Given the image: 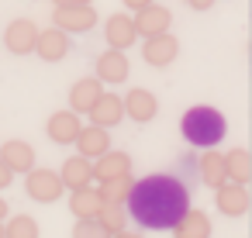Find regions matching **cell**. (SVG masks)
Listing matches in <instances>:
<instances>
[{
  "label": "cell",
  "instance_id": "cell-1",
  "mask_svg": "<svg viewBox=\"0 0 252 238\" xmlns=\"http://www.w3.org/2000/svg\"><path fill=\"white\" fill-rule=\"evenodd\" d=\"M128 217H135L142 228L152 231H169L187 210H190V190L166 173L135 179L131 193H128Z\"/></svg>",
  "mask_w": 252,
  "mask_h": 238
},
{
  "label": "cell",
  "instance_id": "cell-31",
  "mask_svg": "<svg viewBox=\"0 0 252 238\" xmlns=\"http://www.w3.org/2000/svg\"><path fill=\"white\" fill-rule=\"evenodd\" d=\"M56 7H63V4H90V0H52Z\"/></svg>",
  "mask_w": 252,
  "mask_h": 238
},
{
  "label": "cell",
  "instance_id": "cell-2",
  "mask_svg": "<svg viewBox=\"0 0 252 238\" xmlns=\"http://www.w3.org/2000/svg\"><path fill=\"white\" fill-rule=\"evenodd\" d=\"M180 131H183V138H187L190 145H197V149H214V145L224 138L228 121H224L221 111H214V107H207V104H197V107H190V111L183 114Z\"/></svg>",
  "mask_w": 252,
  "mask_h": 238
},
{
  "label": "cell",
  "instance_id": "cell-22",
  "mask_svg": "<svg viewBox=\"0 0 252 238\" xmlns=\"http://www.w3.org/2000/svg\"><path fill=\"white\" fill-rule=\"evenodd\" d=\"M200 179L207 183V186H221V183H228V162H224V155L221 152H214V149H207L204 155H200Z\"/></svg>",
  "mask_w": 252,
  "mask_h": 238
},
{
  "label": "cell",
  "instance_id": "cell-4",
  "mask_svg": "<svg viewBox=\"0 0 252 238\" xmlns=\"http://www.w3.org/2000/svg\"><path fill=\"white\" fill-rule=\"evenodd\" d=\"M52 18H56V28H63L66 35L69 31H90L97 25L94 4H63V7L52 11Z\"/></svg>",
  "mask_w": 252,
  "mask_h": 238
},
{
  "label": "cell",
  "instance_id": "cell-5",
  "mask_svg": "<svg viewBox=\"0 0 252 238\" xmlns=\"http://www.w3.org/2000/svg\"><path fill=\"white\" fill-rule=\"evenodd\" d=\"M35 42H38V28H35V21H28V18L11 21L7 31H4V45H7V52H14V56H28V52L35 49Z\"/></svg>",
  "mask_w": 252,
  "mask_h": 238
},
{
  "label": "cell",
  "instance_id": "cell-10",
  "mask_svg": "<svg viewBox=\"0 0 252 238\" xmlns=\"http://www.w3.org/2000/svg\"><path fill=\"white\" fill-rule=\"evenodd\" d=\"M169 21H173V11H169V7H162V4H149V7H142V11H135L138 35H145V38L169 31Z\"/></svg>",
  "mask_w": 252,
  "mask_h": 238
},
{
  "label": "cell",
  "instance_id": "cell-26",
  "mask_svg": "<svg viewBox=\"0 0 252 238\" xmlns=\"http://www.w3.org/2000/svg\"><path fill=\"white\" fill-rule=\"evenodd\" d=\"M131 186H135V179H131V173H128V176H118V179L104 183L100 193H104V200H118V204H125L128 193H131Z\"/></svg>",
  "mask_w": 252,
  "mask_h": 238
},
{
  "label": "cell",
  "instance_id": "cell-3",
  "mask_svg": "<svg viewBox=\"0 0 252 238\" xmlns=\"http://www.w3.org/2000/svg\"><path fill=\"white\" fill-rule=\"evenodd\" d=\"M25 190H28V197L38 200V204H56V200L63 197L66 183H63V176H59L56 169H32Z\"/></svg>",
  "mask_w": 252,
  "mask_h": 238
},
{
  "label": "cell",
  "instance_id": "cell-13",
  "mask_svg": "<svg viewBox=\"0 0 252 238\" xmlns=\"http://www.w3.org/2000/svg\"><path fill=\"white\" fill-rule=\"evenodd\" d=\"M100 93H104V87H100V80H97V76L76 80V83H73V90H69V107H73L76 114H90V111H94V104L100 100Z\"/></svg>",
  "mask_w": 252,
  "mask_h": 238
},
{
  "label": "cell",
  "instance_id": "cell-23",
  "mask_svg": "<svg viewBox=\"0 0 252 238\" xmlns=\"http://www.w3.org/2000/svg\"><path fill=\"white\" fill-rule=\"evenodd\" d=\"M224 162H228V179L231 183H249L252 179V155L245 149H231L224 155Z\"/></svg>",
  "mask_w": 252,
  "mask_h": 238
},
{
  "label": "cell",
  "instance_id": "cell-32",
  "mask_svg": "<svg viewBox=\"0 0 252 238\" xmlns=\"http://www.w3.org/2000/svg\"><path fill=\"white\" fill-rule=\"evenodd\" d=\"M114 238H142V235H135V231H118Z\"/></svg>",
  "mask_w": 252,
  "mask_h": 238
},
{
  "label": "cell",
  "instance_id": "cell-21",
  "mask_svg": "<svg viewBox=\"0 0 252 238\" xmlns=\"http://www.w3.org/2000/svg\"><path fill=\"white\" fill-rule=\"evenodd\" d=\"M69 210H73L76 217H100V210H104V193L94 190V186L73 190V197H69Z\"/></svg>",
  "mask_w": 252,
  "mask_h": 238
},
{
  "label": "cell",
  "instance_id": "cell-29",
  "mask_svg": "<svg viewBox=\"0 0 252 238\" xmlns=\"http://www.w3.org/2000/svg\"><path fill=\"white\" fill-rule=\"evenodd\" d=\"M149 4H156V0H125V7H131V11H142Z\"/></svg>",
  "mask_w": 252,
  "mask_h": 238
},
{
  "label": "cell",
  "instance_id": "cell-34",
  "mask_svg": "<svg viewBox=\"0 0 252 238\" xmlns=\"http://www.w3.org/2000/svg\"><path fill=\"white\" fill-rule=\"evenodd\" d=\"M0 238H7V228H4V224H0Z\"/></svg>",
  "mask_w": 252,
  "mask_h": 238
},
{
  "label": "cell",
  "instance_id": "cell-6",
  "mask_svg": "<svg viewBox=\"0 0 252 238\" xmlns=\"http://www.w3.org/2000/svg\"><path fill=\"white\" fill-rule=\"evenodd\" d=\"M176 52H180V42H176L169 31L152 35V38H145V45H142V59H145L149 66H156V69L169 66V62L176 59Z\"/></svg>",
  "mask_w": 252,
  "mask_h": 238
},
{
  "label": "cell",
  "instance_id": "cell-19",
  "mask_svg": "<svg viewBox=\"0 0 252 238\" xmlns=\"http://www.w3.org/2000/svg\"><path fill=\"white\" fill-rule=\"evenodd\" d=\"M76 149H80V155H87V159H100L104 152H111L107 128H100V124L83 128V131H80V138H76Z\"/></svg>",
  "mask_w": 252,
  "mask_h": 238
},
{
  "label": "cell",
  "instance_id": "cell-8",
  "mask_svg": "<svg viewBox=\"0 0 252 238\" xmlns=\"http://www.w3.org/2000/svg\"><path fill=\"white\" fill-rule=\"evenodd\" d=\"M80 131H83V121H80L76 111H56L49 118V138L56 145H76Z\"/></svg>",
  "mask_w": 252,
  "mask_h": 238
},
{
  "label": "cell",
  "instance_id": "cell-25",
  "mask_svg": "<svg viewBox=\"0 0 252 238\" xmlns=\"http://www.w3.org/2000/svg\"><path fill=\"white\" fill-rule=\"evenodd\" d=\"M38 235H42L38 231V221L28 217V214H18V217L7 221V238H38Z\"/></svg>",
  "mask_w": 252,
  "mask_h": 238
},
{
  "label": "cell",
  "instance_id": "cell-28",
  "mask_svg": "<svg viewBox=\"0 0 252 238\" xmlns=\"http://www.w3.org/2000/svg\"><path fill=\"white\" fill-rule=\"evenodd\" d=\"M11 179H14V169H11L4 159H0V190H7V186H11Z\"/></svg>",
  "mask_w": 252,
  "mask_h": 238
},
{
  "label": "cell",
  "instance_id": "cell-18",
  "mask_svg": "<svg viewBox=\"0 0 252 238\" xmlns=\"http://www.w3.org/2000/svg\"><path fill=\"white\" fill-rule=\"evenodd\" d=\"M121 118H125V100L118 93H100V100L90 111V121L100 124V128H114Z\"/></svg>",
  "mask_w": 252,
  "mask_h": 238
},
{
  "label": "cell",
  "instance_id": "cell-16",
  "mask_svg": "<svg viewBox=\"0 0 252 238\" xmlns=\"http://www.w3.org/2000/svg\"><path fill=\"white\" fill-rule=\"evenodd\" d=\"M97 80L100 83H125L128 80V59L121 49H107L97 59Z\"/></svg>",
  "mask_w": 252,
  "mask_h": 238
},
{
  "label": "cell",
  "instance_id": "cell-11",
  "mask_svg": "<svg viewBox=\"0 0 252 238\" xmlns=\"http://www.w3.org/2000/svg\"><path fill=\"white\" fill-rule=\"evenodd\" d=\"M156 111H159V100H156V93H149L145 87H135V90H128V97H125V114H128L131 121H138V124H149V121L156 118Z\"/></svg>",
  "mask_w": 252,
  "mask_h": 238
},
{
  "label": "cell",
  "instance_id": "cell-20",
  "mask_svg": "<svg viewBox=\"0 0 252 238\" xmlns=\"http://www.w3.org/2000/svg\"><path fill=\"white\" fill-rule=\"evenodd\" d=\"M173 238H211V217L204 210H187L176 224H173Z\"/></svg>",
  "mask_w": 252,
  "mask_h": 238
},
{
  "label": "cell",
  "instance_id": "cell-17",
  "mask_svg": "<svg viewBox=\"0 0 252 238\" xmlns=\"http://www.w3.org/2000/svg\"><path fill=\"white\" fill-rule=\"evenodd\" d=\"M35 52L45 59V62H59L66 52H69V38L63 28H49V31H38V42H35Z\"/></svg>",
  "mask_w": 252,
  "mask_h": 238
},
{
  "label": "cell",
  "instance_id": "cell-7",
  "mask_svg": "<svg viewBox=\"0 0 252 238\" xmlns=\"http://www.w3.org/2000/svg\"><path fill=\"white\" fill-rule=\"evenodd\" d=\"M104 38H107L111 49H121V52H125L128 45L138 42V25H135V18H128V14H111L107 25H104Z\"/></svg>",
  "mask_w": 252,
  "mask_h": 238
},
{
  "label": "cell",
  "instance_id": "cell-30",
  "mask_svg": "<svg viewBox=\"0 0 252 238\" xmlns=\"http://www.w3.org/2000/svg\"><path fill=\"white\" fill-rule=\"evenodd\" d=\"M187 4H190L193 11H207V7L214 4V0H187Z\"/></svg>",
  "mask_w": 252,
  "mask_h": 238
},
{
  "label": "cell",
  "instance_id": "cell-33",
  "mask_svg": "<svg viewBox=\"0 0 252 238\" xmlns=\"http://www.w3.org/2000/svg\"><path fill=\"white\" fill-rule=\"evenodd\" d=\"M4 214H7V204H4V197H0V221H4Z\"/></svg>",
  "mask_w": 252,
  "mask_h": 238
},
{
  "label": "cell",
  "instance_id": "cell-27",
  "mask_svg": "<svg viewBox=\"0 0 252 238\" xmlns=\"http://www.w3.org/2000/svg\"><path fill=\"white\" fill-rule=\"evenodd\" d=\"M73 238H114V235L100 224V217H76Z\"/></svg>",
  "mask_w": 252,
  "mask_h": 238
},
{
  "label": "cell",
  "instance_id": "cell-24",
  "mask_svg": "<svg viewBox=\"0 0 252 238\" xmlns=\"http://www.w3.org/2000/svg\"><path fill=\"white\" fill-rule=\"evenodd\" d=\"M125 221H128V204H118V200H104V210H100V224L118 235L125 231Z\"/></svg>",
  "mask_w": 252,
  "mask_h": 238
},
{
  "label": "cell",
  "instance_id": "cell-14",
  "mask_svg": "<svg viewBox=\"0 0 252 238\" xmlns=\"http://www.w3.org/2000/svg\"><path fill=\"white\" fill-rule=\"evenodd\" d=\"M59 176H63L66 190H83V186H90V179H94V159H87V155H73V159L63 162Z\"/></svg>",
  "mask_w": 252,
  "mask_h": 238
},
{
  "label": "cell",
  "instance_id": "cell-15",
  "mask_svg": "<svg viewBox=\"0 0 252 238\" xmlns=\"http://www.w3.org/2000/svg\"><path fill=\"white\" fill-rule=\"evenodd\" d=\"M0 159H4L14 173H32L35 169V149L28 142H21V138H11V142L0 145Z\"/></svg>",
  "mask_w": 252,
  "mask_h": 238
},
{
  "label": "cell",
  "instance_id": "cell-9",
  "mask_svg": "<svg viewBox=\"0 0 252 238\" xmlns=\"http://www.w3.org/2000/svg\"><path fill=\"white\" fill-rule=\"evenodd\" d=\"M218 197H214V204H218V210L224 214V217H242L245 210H249V193H245V183H221L218 190H214Z\"/></svg>",
  "mask_w": 252,
  "mask_h": 238
},
{
  "label": "cell",
  "instance_id": "cell-12",
  "mask_svg": "<svg viewBox=\"0 0 252 238\" xmlns=\"http://www.w3.org/2000/svg\"><path fill=\"white\" fill-rule=\"evenodd\" d=\"M128 173H131V155H125V152H104L100 159H94V179L100 186L118 176H128Z\"/></svg>",
  "mask_w": 252,
  "mask_h": 238
}]
</instances>
